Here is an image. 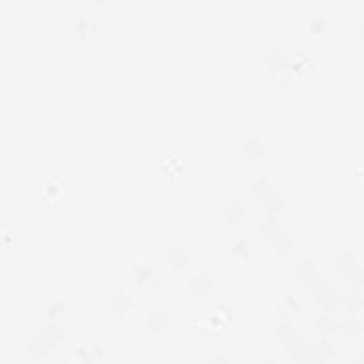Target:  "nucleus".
Wrapping results in <instances>:
<instances>
[]
</instances>
